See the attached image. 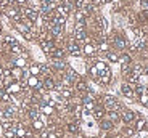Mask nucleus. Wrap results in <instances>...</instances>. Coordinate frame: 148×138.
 Returning a JSON list of instances; mask_svg holds the SVG:
<instances>
[{"instance_id":"1","label":"nucleus","mask_w":148,"mask_h":138,"mask_svg":"<svg viewBox=\"0 0 148 138\" xmlns=\"http://www.w3.org/2000/svg\"><path fill=\"white\" fill-rule=\"evenodd\" d=\"M103 108L106 111H119V109H122V106L114 97L106 95V97H103Z\"/></svg>"},{"instance_id":"2","label":"nucleus","mask_w":148,"mask_h":138,"mask_svg":"<svg viewBox=\"0 0 148 138\" xmlns=\"http://www.w3.org/2000/svg\"><path fill=\"white\" fill-rule=\"evenodd\" d=\"M68 52H69V55H73V56H81L82 55L81 44H79V42H76V40L69 42V44H68Z\"/></svg>"},{"instance_id":"3","label":"nucleus","mask_w":148,"mask_h":138,"mask_svg":"<svg viewBox=\"0 0 148 138\" xmlns=\"http://www.w3.org/2000/svg\"><path fill=\"white\" fill-rule=\"evenodd\" d=\"M113 45H114L118 50H124L127 47V42L121 34H114V35H113Z\"/></svg>"},{"instance_id":"4","label":"nucleus","mask_w":148,"mask_h":138,"mask_svg":"<svg viewBox=\"0 0 148 138\" xmlns=\"http://www.w3.org/2000/svg\"><path fill=\"white\" fill-rule=\"evenodd\" d=\"M135 117H137V114H135L134 111H130V109H122V111H121V119H122V122L132 124Z\"/></svg>"},{"instance_id":"5","label":"nucleus","mask_w":148,"mask_h":138,"mask_svg":"<svg viewBox=\"0 0 148 138\" xmlns=\"http://www.w3.org/2000/svg\"><path fill=\"white\" fill-rule=\"evenodd\" d=\"M121 93L124 95V98H127V100H134V98H135V93H134V88H132L130 84H122Z\"/></svg>"},{"instance_id":"6","label":"nucleus","mask_w":148,"mask_h":138,"mask_svg":"<svg viewBox=\"0 0 148 138\" xmlns=\"http://www.w3.org/2000/svg\"><path fill=\"white\" fill-rule=\"evenodd\" d=\"M98 82L101 84V85H108L111 80V71L110 69H105V71H101L100 74H98V79H97Z\"/></svg>"},{"instance_id":"7","label":"nucleus","mask_w":148,"mask_h":138,"mask_svg":"<svg viewBox=\"0 0 148 138\" xmlns=\"http://www.w3.org/2000/svg\"><path fill=\"white\" fill-rule=\"evenodd\" d=\"M55 8L56 3L53 0H42V11L44 13H52V11H55Z\"/></svg>"},{"instance_id":"8","label":"nucleus","mask_w":148,"mask_h":138,"mask_svg":"<svg viewBox=\"0 0 148 138\" xmlns=\"http://www.w3.org/2000/svg\"><path fill=\"white\" fill-rule=\"evenodd\" d=\"M27 85H29L31 88L42 90V82L37 79V75H29V77H27Z\"/></svg>"},{"instance_id":"9","label":"nucleus","mask_w":148,"mask_h":138,"mask_svg":"<svg viewBox=\"0 0 148 138\" xmlns=\"http://www.w3.org/2000/svg\"><path fill=\"white\" fill-rule=\"evenodd\" d=\"M95 52H97V47L92 44V42H89V44H84V47H82V53H85L87 56H92Z\"/></svg>"},{"instance_id":"10","label":"nucleus","mask_w":148,"mask_h":138,"mask_svg":"<svg viewBox=\"0 0 148 138\" xmlns=\"http://www.w3.org/2000/svg\"><path fill=\"white\" fill-rule=\"evenodd\" d=\"M21 92V85L18 82H11L10 85H7V93L13 95V93H19Z\"/></svg>"},{"instance_id":"11","label":"nucleus","mask_w":148,"mask_h":138,"mask_svg":"<svg viewBox=\"0 0 148 138\" xmlns=\"http://www.w3.org/2000/svg\"><path fill=\"white\" fill-rule=\"evenodd\" d=\"M42 85H44V88H45V90H50V92H52V90L55 88L56 84H55V80H53V79L50 77V75H48V77H45V79H44Z\"/></svg>"},{"instance_id":"12","label":"nucleus","mask_w":148,"mask_h":138,"mask_svg":"<svg viewBox=\"0 0 148 138\" xmlns=\"http://www.w3.org/2000/svg\"><path fill=\"white\" fill-rule=\"evenodd\" d=\"M105 111H106V109L105 108H95L92 111V114H93V119H97V120H101L105 117Z\"/></svg>"},{"instance_id":"13","label":"nucleus","mask_w":148,"mask_h":138,"mask_svg":"<svg viewBox=\"0 0 148 138\" xmlns=\"http://www.w3.org/2000/svg\"><path fill=\"white\" fill-rule=\"evenodd\" d=\"M53 111H55L53 106L47 105V103H42V106H40V112H42V114H45V116H52Z\"/></svg>"},{"instance_id":"14","label":"nucleus","mask_w":148,"mask_h":138,"mask_svg":"<svg viewBox=\"0 0 148 138\" xmlns=\"http://www.w3.org/2000/svg\"><path fill=\"white\" fill-rule=\"evenodd\" d=\"M108 119L113 124L119 122V120H121V114H119V111H108Z\"/></svg>"},{"instance_id":"15","label":"nucleus","mask_w":148,"mask_h":138,"mask_svg":"<svg viewBox=\"0 0 148 138\" xmlns=\"http://www.w3.org/2000/svg\"><path fill=\"white\" fill-rule=\"evenodd\" d=\"M100 127H101V130H111V128H113V122H111L110 119H101Z\"/></svg>"},{"instance_id":"16","label":"nucleus","mask_w":148,"mask_h":138,"mask_svg":"<svg viewBox=\"0 0 148 138\" xmlns=\"http://www.w3.org/2000/svg\"><path fill=\"white\" fill-rule=\"evenodd\" d=\"M74 85H76V88H77L79 92H82V93H85V92L89 90V87H87V84H85L84 80H81V79H79V80H77L76 84H74Z\"/></svg>"},{"instance_id":"17","label":"nucleus","mask_w":148,"mask_h":138,"mask_svg":"<svg viewBox=\"0 0 148 138\" xmlns=\"http://www.w3.org/2000/svg\"><path fill=\"white\" fill-rule=\"evenodd\" d=\"M23 74H24V71H23L21 67H18V66H15L13 69H11V75H13V79H21Z\"/></svg>"},{"instance_id":"18","label":"nucleus","mask_w":148,"mask_h":138,"mask_svg":"<svg viewBox=\"0 0 148 138\" xmlns=\"http://www.w3.org/2000/svg\"><path fill=\"white\" fill-rule=\"evenodd\" d=\"M40 64H32V66L29 67V74L31 75H40Z\"/></svg>"},{"instance_id":"19","label":"nucleus","mask_w":148,"mask_h":138,"mask_svg":"<svg viewBox=\"0 0 148 138\" xmlns=\"http://www.w3.org/2000/svg\"><path fill=\"white\" fill-rule=\"evenodd\" d=\"M145 127H147V122H145V119H138L137 122H135V130H137V132L145 130Z\"/></svg>"},{"instance_id":"20","label":"nucleus","mask_w":148,"mask_h":138,"mask_svg":"<svg viewBox=\"0 0 148 138\" xmlns=\"http://www.w3.org/2000/svg\"><path fill=\"white\" fill-rule=\"evenodd\" d=\"M68 130H69L71 133H77V132H79V122H71V124H68Z\"/></svg>"},{"instance_id":"21","label":"nucleus","mask_w":148,"mask_h":138,"mask_svg":"<svg viewBox=\"0 0 148 138\" xmlns=\"http://www.w3.org/2000/svg\"><path fill=\"white\" fill-rule=\"evenodd\" d=\"M98 74H100V72H98L97 66H90V67H89V75H90L92 79H98Z\"/></svg>"},{"instance_id":"22","label":"nucleus","mask_w":148,"mask_h":138,"mask_svg":"<svg viewBox=\"0 0 148 138\" xmlns=\"http://www.w3.org/2000/svg\"><path fill=\"white\" fill-rule=\"evenodd\" d=\"M13 63H15V66H18V67H24L26 66V58H24V56H19V58H16Z\"/></svg>"},{"instance_id":"23","label":"nucleus","mask_w":148,"mask_h":138,"mask_svg":"<svg viewBox=\"0 0 148 138\" xmlns=\"http://www.w3.org/2000/svg\"><path fill=\"white\" fill-rule=\"evenodd\" d=\"M32 127L36 128V130H42V128H44V122H42L40 119H34L32 120Z\"/></svg>"},{"instance_id":"24","label":"nucleus","mask_w":148,"mask_h":138,"mask_svg":"<svg viewBox=\"0 0 148 138\" xmlns=\"http://www.w3.org/2000/svg\"><path fill=\"white\" fill-rule=\"evenodd\" d=\"M106 60H110L111 63H116V61H119V56L116 55V53H113V52H108L106 53Z\"/></svg>"},{"instance_id":"25","label":"nucleus","mask_w":148,"mask_h":138,"mask_svg":"<svg viewBox=\"0 0 148 138\" xmlns=\"http://www.w3.org/2000/svg\"><path fill=\"white\" fill-rule=\"evenodd\" d=\"M15 132H16V137H18V138H24V137L27 135V133H26V130H24V128H23L21 125H19V127H16V130H15Z\"/></svg>"},{"instance_id":"26","label":"nucleus","mask_w":148,"mask_h":138,"mask_svg":"<svg viewBox=\"0 0 148 138\" xmlns=\"http://www.w3.org/2000/svg\"><path fill=\"white\" fill-rule=\"evenodd\" d=\"M95 66H97V69H98V72H101V71H105V69H108V66H106V63H105V61H97Z\"/></svg>"},{"instance_id":"27","label":"nucleus","mask_w":148,"mask_h":138,"mask_svg":"<svg viewBox=\"0 0 148 138\" xmlns=\"http://www.w3.org/2000/svg\"><path fill=\"white\" fill-rule=\"evenodd\" d=\"M98 50H100V52H103V53H108V50H110V45H108L106 42H101V44L98 45Z\"/></svg>"},{"instance_id":"28","label":"nucleus","mask_w":148,"mask_h":138,"mask_svg":"<svg viewBox=\"0 0 148 138\" xmlns=\"http://www.w3.org/2000/svg\"><path fill=\"white\" fill-rule=\"evenodd\" d=\"M140 8L143 11H148V0H140Z\"/></svg>"},{"instance_id":"29","label":"nucleus","mask_w":148,"mask_h":138,"mask_svg":"<svg viewBox=\"0 0 148 138\" xmlns=\"http://www.w3.org/2000/svg\"><path fill=\"white\" fill-rule=\"evenodd\" d=\"M18 3H21V5H24V3H27V0H16Z\"/></svg>"},{"instance_id":"30","label":"nucleus","mask_w":148,"mask_h":138,"mask_svg":"<svg viewBox=\"0 0 148 138\" xmlns=\"http://www.w3.org/2000/svg\"><path fill=\"white\" fill-rule=\"evenodd\" d=\"M7 2H8V3H15L16 0H7Z\"/></svg>"},{"instance_id":"31","label":"nucleus","mask_w":148,"mask_h":138,"mask_svg":"<svg viewBox=\"0 0 148 138\" xmlns=\"http://www.w3.org/2000/svg\"><path fill=\"white\" fill-rule=\"evenodd\" d=\"M2 74H3V69H2V67H0V77H2Z\"/></svg>"},{"instance_id":"32","label":"nucleus","mask_w":148,"mask_h":138,"mask_svg":"<svg viewBox=\"0 0 148 138\" xmlns=\"http://www.w3.org/2000/svg\"><path fill=\"white\" fill-rule=\"evenodd\" d=\"M124 2H126V0H124Z\"/></svg>"}]
</instances>
